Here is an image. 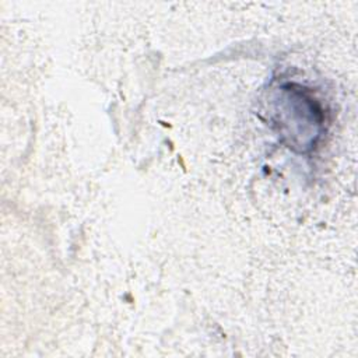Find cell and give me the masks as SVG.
Wrapping results in <instances>:
<instances>
[{
    "label": "cell",
    "instance_id": "6da1fadb",
    "mask_svg": "<svg viewBox=\"0 0 358 358\" xmlns=\"http://www.w3.org/2000/svg\"><path fill=\"white\" fill-rule=\"evenodd\" d=\"M277 103V124L280 131L291 138L289 147L299 145L301 150L310 148L320 136L319 129L323 123L320 108L308 94L301 90H294L292 85L281 87Z\"/></svg>",
    "mask_w": 358,
    "mask_h": 358
}]
</instances>
